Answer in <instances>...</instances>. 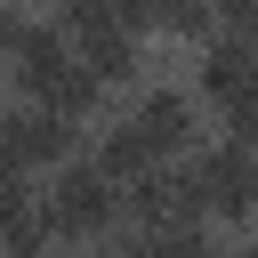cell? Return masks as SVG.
I'll return each mask as SVG.
<instances>
[{
    "label": "cell",
    "instance_id": "1",
    "mask_svg": "<svg viewBox=\"0 0 258 258\" xmlns=\"http://www.w3.org/2000/svg\"><path fill=\"white\" fill-rule=\"evenodd\" d=\"M194 145V89H177V81H145L113 121H105V137H97V169L113 177V185H137L145 169H177V153Z\"/></svg>",
    "mask_w": 258,
    "mask_h": 258
},
{
    "label": "cell",
    "instance_id": "2",
    "mask_svg": "<svg viewBox=\"0 0 258 258\" xmlns=\"http://www.w3.org/2000/svg\"><path fill=\"white\" fill-rule=\"evenodd\" d=\"M8 73H16V97H24V105H48V113H64V121H89V113L105 105V89L89 81V64L73 56V40H64L56 16H48V24H24Z\"/></svg>",
    "mask_w": 258,
    "mask_h": 258
},
{
    "label": "cell",
    "instance_id": "3",
    "mask_svg": "<svg viewBox=\"0 0 258 258\" xmlns=\"http://www.w3.org/2000/svg\"><path fill=\"white\" fill-rule=\"evenodd\" d=\"M56 24H64V40H73V56L89 64L97 89H121V81L137 73V56H145V8H97V0H81V8H64Z\"/></svg>",
    "mask_w": 258,
    "mask_h": 258
},
{
    "label": "cell",
    "instance_id": "4",
    "mask_svg": "<svg viewBox=\"0 0 258 258\" xmlns=\"http://www.w3.org/2000/svg\"><path fill=\"white\" fill-rule=\"evenodd\" d=\"M48 226H56V242H97V234H113L129 210H121V185L97 169V161H64L56 177H48Z\"/></svg>",
    "mask_w": 258,
    "mask_h": 258
},
{
    "label": "cell",
    "instance_id": "5",
    "mask_svg": "<svg viewBox=\"0 0 258 258\" xmlns=\"http://www.w3.org/2000/svg\"><path fill=\"white\" fill-rule=\"evenodd\" d=\"M185 169H194V202H202V218H218V226L258 218V145L218 137V145H202Z\"/></svg>",
    "mask_w": 258,
    "mask_h": 258
},
{
    "label": "cell",
    "instance_id": "6",
    "mask_svg": "<svg viewBox=\"0 0 258 258\" xmlns=\"http://www.w3.org/2000/svg\"><path fill=\"white\" fill-rule=\"evenodd\" d=\"M73 161V121L48 105H0V177H40Z\"/></svg>",
    "mask_w": 258,
    "mask_h": 258
},
{
    "label": "cell",
    "instance_id": "7",
    "mask_svg": "<svg viewBox=\"0 0 258 258\" xmlns=\"http://www.w3.org/2000/svg\"><path fill=\"white\" fill-rule=\"evenodd\" d=\"M202 97H210L218 113H242V105L258 97V32L218 24V40L202 48Z\"/></svg>",
    "mask_w": 258,
    "mask_h": 258
},
{
    "label": "cell",
    "instance_id": "8",
    "mask_svg": "<svg viewBox=\"0 0 258 258\" xmlns=\"http://www.w3.org/2000/svg\"><path fill=\"white\" fill-rule=\"evenodd\" d=\"M121 210L137 218V234H169V226H202V202H194V169H145L137 185H121Z\"/></svg>",
    "mask_w": 258,
    "mask_h": 258
},
{
    "label": "cell",
    "instance_id": "9",
    "mask_svg": "<svg viewBox=\"0 0 258 258\" xmlns=\"http://www.w3.org/2000/svg\"><path fill=\"white\" fill-rule=\"evenodd\" d=\"M56 226L48 202L32 194V177H0V258H56Z\"/></svg>",
    "mask_w": 258,
    "mask_h": 258
},
{
    "label": "cell",
    "instance_id": "10",
    "mask_svg": "<svg viewBox=\"0 0 258 258\" xmlns=\"http://www.w3.org/2000/svg\"><path fill=\"white\" fill-rule=\"evenodd\" d=\"M113 258H218L202 226H169V234H129Z\"/></svg>",
    "mask_w": 258,
    "mask_h": 258
},
{
    "label": "cell",
    "instance_id": "11",
    "mask_svg": "<svg viewBox=\"0 0 258 258\" xmlns=\"http://www.w3.org/2000/svg\"><path fill=\"white\" fill-rule=\"evenodd\" d=\"M16 40H24V16L0 8V64H16Z\"/></svg>",
    "mask_w": 258,
    "mask_h": 258
},
{
    "label": "cell",
    "instance_id": "12",
    "mask_svg": "<svg viewBox=\"0 0 258 258\" xmlns=\"http://www.w3.org/2000/svg\"><path fill=\"white\" fill-rule=\"evenodd\" d=\"M73 258H113V250H73Z\"/></svg>",
    "mask_w": 258,
    "mask_h": 258
},
{
    "label": "cell",
    "instance_id": "13",
    "mask_svg": "<svg viewBox=\"0 0 258 258\" xmlns=\"http://www.w3.org/2000/svg\"><path fill=\"white\" fill-rule=\"evenodd\" d=\"M234 258H258V242H250V250H234Z\"/></svg>",
    "mask_w": 258,
    "mask_h": 258
}]
</instances>
